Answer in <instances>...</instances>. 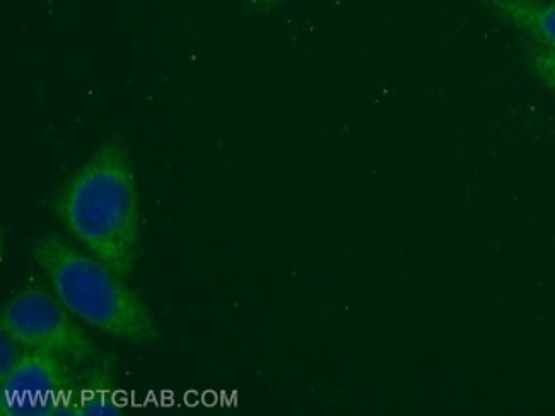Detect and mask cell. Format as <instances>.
Instances as JSON below:
<instances>
[{"label": "cell", "instance_id": "6", "mask_svg": "<svg viewBox=\"0 0 555 416\" xmlns=\"http://www.w3.org/2000/svg\"><path fill=\"white\" fill-rule=\"evenodd\" d=\"M528 64H530L531 73L535 74L537 79L543 86H547L552 92H555V52L531 43L528 47Z\"/></svg>", "mask_w": 555, "mask_h": 416}, {"label": "cell", "instance_id": "9", "mask_svg": "<svg viewBox=\"0 0 555 416\" xmlns=\"http://www.w3.org/2000/svg\"><path fill=\"white\" fill-rule=\"evenodd\" d=\"M281 0H260V4L263 5V8H274V5H278Z\"/></svg>", "mask_w": 555, "mask_h": 416}, {"label": "cell", "instance_id": "7", "mask_svg": "<svg viewBox=\"0 0 555 416\" xmlns=\"http://www.w3.org/2000/svg\"><path fill=\"white\" fill-rule=\"evenodd\" d=\"M25 352V347L13 335L2 332V338H0V379L8 376L16 367Z\"/></svg>", "mask_w": 555, "mask_h": 416}, {"label": "cell", "instance_id": "5", "mask_svg": "<svg viewBox=\"0 0 555 416\" xmlns=\"http://www.w3.org/2000/svg\"><path fill=\"white\" fill-rule=\"evenodd\" d=\"M531 43L555 52V0H482Z\"/></svg>", "mask_w": 555, "mask_h": 416}, {"label": "cell", "instance_id": "4", "mask_svg": "<svg viewBox=\"0 0 555 416\" xmlns=\"http://www.w3.org/2000/svg\"><path fill=\"white\" fill-rule=\"evenodd\" d=\"M74 385L76 379L69 362L50 353L26 350L16 367L0 379V392L2 400L52 401L65 406L69 415H76L77 403L64 401Z\"/></svg>", "mask_w": 555, "mask_h": 416}, {"label": "cell", "instance_id": "1", "mask_svg": "<svg viewBox=\"0 0 555 416\" xmlns=\"http://www.w3.org/2000/svg\"><path fill=\"white\" fill-rule=\"evenodd\" d=\"M62 227L109 270L129 281L141 257L142 213L129 147L109 136L65 178L53 196Z\"/></svg>", "mask_w": 555, "mask_h": 416}, {"label": "cell", "instance_id": "8", "mask_svg": "<svg viewBox=\"0 0 555 416\" xmlns=\"http://www.w3.org/2000/svg\"><path fill=\"white\" fill-rule=\"evenodd\" d=\"M76 415H121L118 406L105 403V400H85L76 404Z\"/></svg>", "mask_w": 555, "mask_h": 416}, {"label": "cell", "instance_id": "3", "mask_svg": "<svg viewBox=\"0 0 555 416\" xmlns=\"http://www.w3.org/2000/svg\"><path fill=\"white\" fill-rule=\"evenodd\" d=\"M0 329L13 335L26 350L50 353L74 365H89L100 359V349L77 325L55 294L38 285L21 288L5 302Z\"/></svg>", "mask_w": 555, "mask_h": 416}, {"label": "cell", "instance_id": "2", "mask_svg": "<svg viewBox=\"0 0 555 416\" xmlns=\"http://www.w3.org/2000/svg\"><path fill=\"white\" fill-rule=\"evenodd\" d=\"M31 252L52 292L76 320L139 347L159 340V325L145 300L105 263L53 234L33 240Z\"/></svg>", "mask_w": 555, "mask_h": 416}]
</instances>
